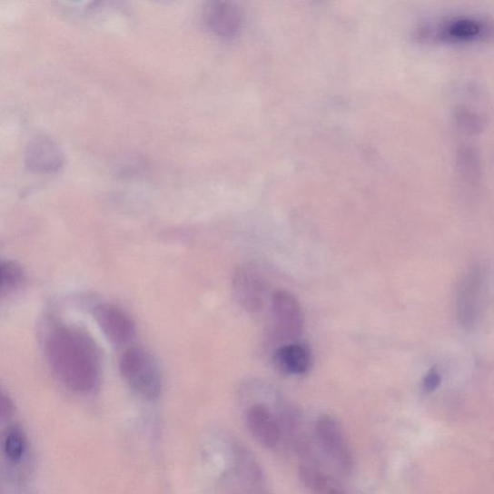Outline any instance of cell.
Instances as JSON below:
<instances>
[{
    "instance_id": "1",
    "label": "cell",
    "mask_w": 494,
    "mask_h": 494,
    "mask_svg": "<svg viewBox=\"0 0 494 494\" xmlns=\"http://www.w3.org/2000/svg\"><path fill=\"white\" fill-rule=\"evenodd\" d=\"M46 355L58 379L74 392L95 391L101 382V361L92 338L79 329L61 327L46 340Z\"/></svg>"
},
{
    "instance_id": "2",
    "label": "cell",
    "mask_w": 494,
    "mask_h": 494,
    "mask_svg": "<svg viewBox=\"0 0 494 494\" xmlns=\"http://www.w3.org/2000/svg\"><path fill=\"white\" fill-rule=\"evenodd\" d=\"M122 377L139 396L157 400L163 389L162 376L156 361L142 348H131L122 355Z\"/></svg>"
},
{
    "instance_id": "3",
    "label": "cell",
    "mask_w": 494,
    "mask_h": 494,
    "mask_svg": "<svg viewBox=\"0 0 494 494\" xmlns=\"http://www.w3.org/2000/svg\"><path fill=\"white\" fill-rule=\"evenodd\" d=\"M229 453L232 473L244 494H272L265 471L249 447L232 438Z\"/></svg>"
},
{
    "instance_id": "4",
    "label": "cell",
    "mask_w": 494,
    "mask_h": 494,
    "mask_svg": "<svg viewBox=\"0 0 494 494\" xmlns=\"http://www.w3.org/2000/svg\"><path fill=\"white\" fill-rule=\"evenodd\" d=\"M319 445L334 463L336 469L350 475L353 471L354 459L345 431L334 417L321 415L315 425Z\"/></svg>"
},
{
    "instance_id": "5",
    "label": "cell",
    "mask_w": 494,
    "mask_h": 494,
    "mask_svg": "<svg viewBox=\"0 0 494 494\" xmlns=\"http://www.w3.org/2000/svg\"><path fill=\"white\" fill-rule=\"evenodd\" d=\"M282 412V410L274 412L264 403H253L245 411L247 430L268 450H275L284 437Z\"/></svg>"
},
{
    "instance_id": "6",
    "label": "cell",
    "mask_w": 494,
    "mask_h": 494,
    "mask_svg": "<svg viewBox=\"0 0 494 494\" xmlns=\"http://www.w3.org/2000/svg\"><path fill=\"white\" fill-rule=\"evenodd\" d=\"M29 456V441L25 430L11 424L0 431V457L5 462V474L25 482L24 468Z\"/></svg>"
},
{
    "instance_id": "7",
    "label": "cell",
    "mask_w": 494,
    "mask_h": 494,
    "mask_svg": "<svg viewBox=\"0 0 494 494\" xmlns=\"http://www.w3.org/2000/svg\"><path fill=\"white\" fill-rule=\"evenodd\" d=\"M272 311L278 336L286 340L301 336L304 329V315L300 301L291 292L276 291L272 299Z\"/></svg>"
},
{
    "instance_id": "8",
    "label": "cell",
    "mask_w": 494,
    "mask_h": 494,
    "mask_svg": "<svg viewBox=\"0 0 494 494\" xmlns=\"http://www.w3.org/2000/svg\"><path fill=\"white\" fill-rule=\"evenodd\" d=\"M483 291V274L480 270L469 271L459 283L457 295V311L462 327L470 329L480 314Z\"/></svg>"
},
{
    "instance_id": "9",
    "label": "cell",
    "mask_w": 494,
    "mask_h": 494,
    "mask_svg": "<svg viewBox=\"0 0 494 494\" xmlns=\"http://www.w3.org/2000/svg\"><path fill=\"white\" fill-rule=\"evenodd\" d=\"M93 315L112 343L118 346L125 345L134 337V322L121 308L113 304H99Z\"/></svg>"
},
{
    "instance_id": "10",
    "label": "cell",
    "mask_w": 494,
    "mask_h": 494,
    "mask_svg": "<svg viewBox=\"0 0 494 494\" xmlns=\"http://www.w3.org/2000/svg\"><path fill=\"white\" fill-rule=\"evenodd\" d=\"M233 291L239 304L250 313H256L264 306L266 286L254 268H239L234 276Z\"/></svg>"
},
{
    "instance_id": "11",
    "label": "cell",
    "mask_w": 494,
    "mask_h": 494,
    "mask_svg": "<svg viewBox=\"0 0 494 494\" xmlns=\"http://www.w3.org/2000/svg\"><path fill=\"white\" fill-rule=\"evenodd\" d=\"M273 361L275 367L282 373L290 376H301L311 370L312 354L304 344L290 343L275 351Z\"/></svg>"
},
{
    "instance_id": "12",
    "label": "cell",
    "mask_w": 494,
    "mask_h": 494,
    "mask_svg": "<svg viewBox=\"0 0 494 494\" xmlns=\"http://www.w3.org/2000/svg\"><path fill=\"white\" fill-rule=\"evenodd\" d=\"M436 38L445 41H471L486 35V23L475 18H456L439 24L430 30Z\"/></svg>"
},
{
    "instance_id": "13",
    "label": "cell",
    "mask_w": 494,
    "mask_h": 494,
    "mask_svg": "<svg viewBox=\"0 0 494 494\" xmlns=\"http://www.w3.org/2000/svg\"><path fill=\"white\" fill-rule=\"evenodd\" d=\"M206 22L214 34L222 37H232L240 29L241 15L231 4L213 3L207 11Z\"/></svg>"
},
{
    "instance_id": "14",
    "label": "cell",
    "mask_w": 494,
    "mask_h": 494,
    "mask_svg": "<svg viewBox=\"0 0 494 494\" xmlns=\"http://www.w3.org/2000/svg\"><path fill=\"white\" fill-rule=\"evenodd\" d=\"M299 476L301 483L316 494H346L333 478L312 466H301Z\"/></svg>"
},
{
    "instance_id": "15",
    "label": "cell",
    "mask_w": 494,
    "mask_h": 494,
    "mask_svg": "<svg viewBox=\"0 0 494 494\" xmlns=\"http://www.w3.org/2000/svg\"><path fill=\"white\" fill-rule=\"evenodd\" d=\"M24 277L23 270L12 262H0V295L18 287Z\"/></svg>"
},
{
    "instance_id": "16",
    "label": "cell",
    "mask_w": 494,
    "mask_h": 494,
    "mask_svg": "<svg viewBox=\"0 0 494 494\" xmlns=\"http://www.w3.org/2000/svg\"><path fill=\"white\" fill-rule=\"evenodd\" d=\"M441 375L437 367L430 368L422 380V389L425 393L435 392L441 384Z\"/></svg>"
},
{
    "instance_id": "17",
    "label": "cell",
    "mask_w": 494,
    "mask_h": 494,
    "mask_svg": "<svg viewBox=\"0 0 494 494\" xmlns=\"http://www.w3.org/2000/svg\"><path fill=\"white\" fill-rule=\"evenodd\" d=\"M15 414V405L12 399L0 390V423L9 421Z\"/></svg>"
}]
</instances>
